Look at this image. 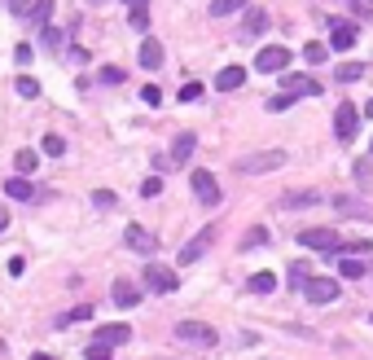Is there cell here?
Instances as JSON below:
<instances>
[{
	"label": "cell",
	"instance_id": "obj_1",
	"mask_svg": "<svg viewBox=\"0 0 373 360\" xmlns=\"http://www.w3.org/2000/svg\"><path fill=\"white\" fill-rule=\"evenodd\" d=\"M281 167H286V149H259V154L237 159L242 176H264V171H281Z\"/></svg>",
	"mask_w": 373,
	"mask_h": 360
},
{
	"label": "cell",
	"instance_id": "obj_2",
	"mask_svg": "<svg viewBox=\"0 0 373 360\" xmlns=\"http://www.w3.org/2000/svg\"><path fill=\"white\" fill-rule=\"evenodd\" d=\"M176 339H180V343H198V347H215L220 334H215L211 325H202V321H180V325H176Z\"/></svg>",
	"mask_w": 373,
	"mask_h": 360
},
{
	"label": "cell",
	"instance_id": "obj_3",
	"mask_svg": "<svg viewBox=\"0 0 373 360\" xmlns=\"http://www.w3.org/2000/svg\"><path fill=\"white\" fill-rule=\"evenodd\" d=\"M286 66H290V48L286 44H268V48L255 53V70H264V75H277Z\"/></svg>",
	"mask_w": 373,
	"mask_h": 360
},
{
	"label": "cell",
	"instance_id": "obj_4",
	"mask_svg": "<svg viewBox=\"0 0 373 360\" xmlns=\"http://www.w3.org/2000/svg\"><path fill=\"white\" fill-rule=\"evenodd\" d=\"M281 97H320V80L312 75H281Z\"/></svg>",
	"mask_w": 373,
	"mask_h": 360
},
{
	"label": "cell",
	"instance_id": "obj_5",
	"mask_svg": "<svg viewBox=\"0 0 373 360\" xmlns=\"http://www.w3.org/2000/svg\"><path fill=\"white\" fill-rule=\"evenodd\" d=\"M356 127H360V110L352 106V101H342V106L334 110V137H338V141H352Z\"/></svg>",
	"mask_w": 373,
	"mask_h": 360
},
{
	"label": "cell",
	"instance_id": "obj_6",
	"mask_svg": "<svg viewBox=\"0 0 373 360\" xmlns=\"http://www.w3.org/2000/svg\"><path fill=\"white\" fill-rule=\"evenodd\" d=\"M123 343H132V325H123V321H110V325H102L97 329V339H92V347H123Z\"/></svg>",
	"mask_w": 373,
	"mask_h": 360
},
{
	"label": "cell",
	"instance_id": "obj_7",
	"mask_svg": "<svg viewBox=\"0 0 373 360\" xmlns=\"http://www.w3.org/2000/svg\"><path fill=\"white\" fill-rule=\"evenodd\" d=\"M298 242H303L308 250H342V242H338L334 228H303V233H298Z\"/></svg>",
	"mask_w": 373,
	"mask_h": 360
},
{
	"label": "cell",
	"instance_id": "obj_8",
	"mask_svg": "<svg viewBox=\"0 0 373 360\" xmlns=\"http://www.w3.org/2000/svg\"><path fill=\"white\" fill-rule=\"evenodd\" d=\"M176 268H167V264H149L145 268V286L149 290H158V295H167V290H176Z\"/></svg>",
	"mask_w": 373,
	"mask_h": 360
},
{
	"label": "cell",
	"instance_id": "obj_9",
	"mask_svg": "<svg viewBox=\"0 0 373 360\" xmlns=\"http://www.w3.org/2000/svg\"><path fill=\"white\" fill-rule=\"evenodd\" d=\"M303 295H308V303H334L338 299V281L334 277H312L303 286Z\"/></svg>",
	"mask_w": 373,
	"mask_h": 360
},
{
	"label": "cell",
	"instance_id": "obj_10",
	"mask_svg": "<svg viewBox=\"0 0 373 360\" xmlns=\"http://www.w3.org/2000/svg\"><path fill=\"white\" fill-rule=\"evenodd\" d=\"M193 198L202 202V207H215L220 202V185H215L211 171H193Z\"/></svg>",
	"mask_w": 373,
	"mask_h": 360
},
{
	"label": "cell",
	"instance_id": "obj_11",
	"mask_svg": "<svg viewBox=\"0 0 373 360\" xmlns=\"http://www.w3.org/2000/svg\"><path fill=\"white\" fill-rule=\"evenodd\" d=\"M277 207H286V211L320 207V189H290V194H281V202H277Z\"/></svg>",
	"mask_w": 373,
	"mask_h": 360
},
{
	"label": "cell",
	"instance_id": "obj_12",
	"mask_svg": "<svg viewBox=\"0 0 373 360\" xmlns=\"http://www.w3.org/2000/svg\"><path fill=\"white\" fill-rule=\"evenodd\" d=\"M330 31H334L330 36V48H338V53H347V48L356 44V36H360L356 22H330Z\"/></svg>",
	"mask_w": 373,
	"mask_h": 360
},
{
	"label": "cell",
	"instance_id": "obj_13",
	"mask_svg": "<svg viewBox=\"0 0 373 360\" xmlns=\"http://www.w3.org/2000/svg\"><path fill=\"white\" fill-rule=\"evenodd\" d=\"M110 295H114V303H119V307H136V303H141V290L132 286L128 277H119L114 286H110Z\"/></svg>",
	"mask_w": 373,
	"mask_h": 360
},
{
	"label": "cell",
	"instance_id": "obj_14",
	"mask_svg": "<svg viewBox=\"0 0 373 360\" xmlns=\"http://www.w3.org/2000/svg\"><path fill=\"white\" fill-rule=\"evenodd\" d=\"M141 66H145V70H158V66H163V44H158L154 36L141 40Z\"/></svg>",
	"mask_w": 373,
	"mask_h": 360
},
{
	"label": "cell",
	"instance_id": "obj_15",
	"mask_svg": "<svg viewBox=\"0 0 373 360\" xmlns=\"http://www.w3.org/2000/svg\"><path fill=\"white\" fill-rule=\"evenodd\" d=\"M246 84V66H224L220 75H215V88L220 92H233V88H242Z\"/></svg>",
	"mask_w": 373,
	"mask_h": 360
},
{
	"label": "cell",
	"instance_id": "obj_16",
	"mask_svg": "<svg viewBox=\"0 0 373 360\" xmlns=\"http://www.w3.org/2000/svg\"><path fill=\"white\" fill-rule=\"evenodd\" d=\"M211 242H215V233H211V228H202V233H198V238H193V242L180 250V264H193V260H202V250H207Z\"/></svg>",
	"mask_w": 373,
	"mask_h": 360
},
{
	"label": "cell",
	"instance_id": "obj_17",
	"mask_svg": "<svg viewBox=\"0 0 373 360\" xmlns=\"http://www.w3.org/2000/svg\"><path fill=\"white\" fill-rule=\"evenodd\" d=\"M193 149H198V137L193 132H180L176 141H171V163H189Z\"/></svg>",
	"mask_w": 373,
	"mask_h": 360
},
{
	"label": "cell",
	"instance_id": "obj_18",
	"mask_svg": "<svg viewBox=\"0 0 373 360\" xmlns=\"http://www.w3.org/2000/svg\"><path fill=\"white\" fill-rule=\"evenodd\" d=\"M264 31H268V14H264V9H246V18H242V36L255 40V36H264Z\"/></svg>",
	"mask_w": 373,
	"mask_h": 360
},
{
	"label": "cell",
	"instance_id": "obj_19",
	"mask_svg": "<svg viewBox=\"0 0 373 360\" xmlns=\"http://www.w3.org/2000/svg\"><path fill=\"white\" fill-rule=\"evenodd\" d=\"M5 194H9L13 202H36V185H31V180H22V176L5 180Z\"/></svg>",
	"mask_w": 373,
	"mask_h": 360
},
{
	"label": "cell",
	"instance_id": "obj_20",
	"mask_svg": "<svg viewBox=\"0 0 373 360\" xmlns=\"http://www.w3.org/2000/svg\"><path fill=\"white\" fill-rule=\"evenodd\" d=\"M123 238H128V246H132V250H141V255L154 250V238H149L141 224H128V233H123Z\"/></svg>",
	"mask_w": 373,
	"mask_h": 360
},
{
	"label": "cell",
	"instance_id": "obj_21",
	"mask_svg": "<svg viewBox=\"0 0 373 360\" xmlns=\"http://www.w3.org/2000/svg\"><path fill=\"white\" fill-rule=\"evenodd\" d=\"M251 0H211V18H229V14H246Z\"/></svg>",
	"mask_w": 373,
	"mask_h": 360
},
{
	"label": "cell",
	"instance_id": "obj_22",
	"mask_svg": "<svg viewBox=\"0 0 373 360\" xmlns=\"http://www.w3.org/2000/svg\"><path fill=\"white\" fill-rule=\"evenodd\" d=\"M255 295H272L277 290V272H251V281H246Z\"/></svg>",
	"mask_w": 373,
	"mask_h": 360
},
{
	"label": "cell",
	"instance_id": "obj_23",
	"mask_svg": "<svg viewBox=\"0 0 373 360\" xmlns=\"http://www.w3.org/2000/svg\"><path fill=\"white\" fill-rule=\"evenodd\" d=\"M13 167L22 171V180H27V176H31V171L40 167V154H36V149H18V159H13Z\"/></svg>",
	"mask_w": 373,
	"mask_h": 360
},
{
	"label": "cell",
	"instance_id": "obj_24",
	"mask_svg": "<svg viewBox=\"0 0 373 360\" xmlns=\"http://www.w3.org/2000/svg\"><path fill=\"white\" fill-rule=\"evenodd\" d=\"M40 149L48 154V159H62V154H66V137H58V132H48V137L40 141Z\"/></svg>",
	"mask_w": 373,
	"mask_h": 360
},
{
	"label": "cell",
	"instance_id": "obj_25",
	"mask_svg": "<svg viewBox=\"0 0 373 360\" xmlns=\"http://www.w3.org/2000/svg\"><path fill=\"white\" fill-rule=\"evenodd\" d=\"M48 18H53V0H36V14H31V22L40 31H48Z\"/></svg>",
	"mask_w": 373,
	"mask_h": 360
},
{
	"label": "cell",
	"instance_id": "obj_26",
	"mask_svg": "<svg viewBox=\"0 0 373 360\" xmlns=\"http://www.w3.org/2000/svg\"><path fill=\"white\" fill-rule=\"evenodd\" d=\"M259 246H268V228L264 224H255L251 233H246V242H242V250H259Z\"/></svg>",
	"mask_w": 373,
	"mask_h": 360
},
{
	"label": "cell",
	"instance_id": "obj_27",
	"mask_svg": "<svg viewBox=\"0 0 373 360\" xmlns=\"http://www.w3.org/2000/svg\"><path fill=\"white\" fill-rule=\"evenodd\" d=\"M303 58H308L312 66H320V62H325V58H330V44H320V40H312V44L303 48Z\"/></svg>",
	"mask_w": 373,
	"mask_h": 360
},
{
	"label": "cell",
	"instance_id": "obj_28",
	"mask_svg": "<svg viewBox=\"0 0 373 360\" xmlns=\"http://www.w3.org/2000/svg\"><path fill=\"white\" fill-rule=\"evenodd\" d=\"M334 75H338V80H342V84H356V80H360V75H364V66H360V62H347V66H338Z\"/></svg>",
	"mask_w": 373,
	"mask_h": 360
},
{
	"label": "cell",
	"instance_id": "obj_29",
	"mask_svg": "<svg viewBox=\"0 0 373 360\" xmlns=\"http://www.w3.org/2000/svg\"><path fill=\"white\" fill-rule=\"evenodd\" d=\"M128 18H132V31H145L149 27V5H132Z\"/></svg>",
	"mask_w": 373,
	"mask_h": 360
},
{
	"label": "cell",
	"instance_id": "obj_30",
	"mask_svg": "<svg viewBox=\"0 0 373 360\" xmlns=\"http://www.w3.org/2000/svg\"><path fill=\"white\" fill-rule=\"evenodd\" d=\"M13 88H18V97H40V84L31 80V75H22V80H18Z\"/></svg>",
	"mask_w": 373,
	"mask_h": 360
},
{
	"label": "cell",
	"instance_id": "obj_31",
	"mask_svg": "<svg viewBox=\"0 0 373 360\" xmlns=\"http://www.w3.org/2000/svg\"><path fill=\"white\" fill-rule=\"evenodd\" d=\"M338 272L356 281V277H364V264H360V260H352V255H347V260H342V268H338Z\"/></svg>",
	"mask_w": 373,
	"mask_h": 360
},
{
	"label": "cell",
	"instance_id": "obj_32",
	"mask_svg": "<svg viewBox=\"0 0 373 360\" xmlns=\"http://www.w3.org/2000/svg\"><path fill=\"white\" fill-rule=\"evenodd\" d=\"M88 317H92V307H88V303H80V307H75V312H66L58 325H70V321H88Z\"/></svg>",
	"mask_w": 373,
	"mask_h": 360
},
{
	"label": "cell",
	"instance_id": "obj_33",
	"mask_svg": "<svg viewBox=\"0 0 373 360\" xmlns=\"http://www.w3.org/2000/svg\"><path fill=\"white\" fill-rule=\"evenodd\" d=\"M9 9H13L18 18H31V14H36V0H9Z\"/></svg>",
	"mask_w": 373,
	"mask_h": 360
},
{
	"label": "cell",
	"instance_id": "obj_34",
	"mask_svg": "<svg viewBox=\"0 0 373 360\" xmlns=\"http://www.w3.org/2000/svg\"><path fill=\"white\" fill-rule=\"evenodd\" d=\"M141 101H145V106H163V92H158L154 84H145V88H141Z\"/></svg>",
	"mask_w": 373,
	"mask_h": 360
},
{
	"label": "cell",
	"instance_id": "obj_35",
	"mask_svg": "<svg viewBox=\"0 0 373 360\" xmlns=\"http://www.w3.org/2000/svg\"><path fill=\"white\" fill-rule=\"evenodd\" d=\"M308 281H312V272H308L303 264H294V268H290V286H308Z\"/></svg>",
	"mask_w": 373,
	"mask_h": 360
},
{
	"label": "cell",
	"instance_id": "obj_36",
	"mask_svg": "<svg viewBox=\"0 0 373 360\" xmlns=\"http://www.w3.org/2000/svg\"><path fill=\"white\" fill-rule=\"evenodd\" d=\"M92 202H97V207H102V211H110V207H114L119 198H114L110 189H97V194H92Z\"/></svg>",
	"mask_w": 373,
	"mask_h": 360
},
{
	"label": "cell",
	"instance_id": "obj_37",
	"mask_svg": "<svg viewBox=\"0 0 373 360\" xmlns=\"http://www.w3.org/2000/svg\"><path fill=\"white\" fill-rule=\"evenodd\" d=\"M290 106H294V101L281 97V92H277V97H268V110H272V115H281V110H290Z\"/></svg>",
	"mask_w": 373,
	"mask_h": 360
},
{
	"label": "cell",
	"instance_id": "obj_38",
	"mask_svg": "<svg viewBox=\"0 0 373 360\" xmlns=\"http://www.w3.org/2000/svg\"><path fill=\"white\" fill-rule=\"evenodd\" d=\"M141 194H145V198H158V194H163V180H158V176H149L145 185H141Z\"/></svg>",
	"mask_w": 373,
	"mask_h": 360
},
{
	"label": "cell",
	"instance_id": "obj_39",
	"mask_svg": "<svg viewBox=\"0 0 373 360\" xmlns=\"http://www.w3.org/2000/svg\"><path fill=\"white\" fill-rule=\"evenodd\" d=\"M102 80H106V84H123V70H119V66H102Z\"/></svg>",
	"mask_w": 373,
	"mask_h": 360
},
{
	"label": "cell",
	"instance_id": "obj_40",
	"mask_svg": "<svg viewBox=\"0 0 373 360\" xmlns=\"http://www.w3.org/2000/svg\"><path fill=\"white\" fill-rule=\"evenodd\" d=\"M198 97H202V84H185L180 88V101H198Z\"/></svg>",
	"mask_w": 373,
	"mask_h": 360
},
{
	"label": "cell",
	"instance_id": "obj_41",
	"mask_svg": "<svg viewBox=\"0 0 373 360\" xmlns=\"http://www.w3.org/2000/svg\"><path fill=\"white\" fill-rule=\"evenodd\" d=\"M369 171H373L369 159H360V163H356V180H360V185H369Z\"/></svg>",
	"mask_w": 373,
	"mask_h": 360
},
{
	"label": "cell",
	"instance_id": "obj_42",
	"mask_svg": "<svg viewBox=\"0 0 373 360\" xmlns=\"http://www.w3.org/2000/svg\"><path fill=\"white\" fill-rule=\"evenodd\" d=\"M84 360H114V356H110L106 347H88V356H84Z\"/></svg>",
	"mask_w": 373,
	"mask_h": 360
},
{
	"label": "cell",
	"instance_id": "obj_43",
	"mask_svg": "<svg viewBox=\"0 0 373 360\" xmlns=\"http://www.w3.org/2000/svg\"><path fill=\"white\" fill-rule=\"evenodd\" d=\"M5 228H9V211H5V207H0V233H5Z\"/></svg>",
	"mask_w": 373,
	"mask_h": 360
},
{
	"label": "cell",
	"instance_id": "obj_44",
	"mask_svg": "<svg viewBox=\"0 0 373 360\" xmlns=\"http://www.w3.org/2000/svg\"><path fill=\"white\" fill-rule=\"evenodd\" d=\"M31 360H58V356H44V351H40V356H31Z\"/></svg>",
	"mask_w": 373,
	"mask_h": 360
},
{
	"label": "cell",
	"instance_id": "obj_45",
	"mask_svg": "<svg viewBox=\"0 0 373 360\" xmlns=\"http://www.w3.org/2000/svg\"><path fill=\"white\" fill-rule=\"evenodd\" d=\"M88 5H92V9H97V5H110V0H88Z\"/></svg>",
	"mask_w": 373,
	"mask_h": 360
},
{
	"label": "cell",
	"instance_id": "obj_46",
	"mask_svg": "<svg viewBox=\"0 0 373 360\" xmlns=\"http://www.w3.org/2000/svg\"><path fill=\"white\" fill-rule=\"evenodd\" d=\"M128 5H145V0H128Z\"/></svg>",
	"mask_w": 373,
	"mask_h": 360
},
{
	"label": "cell",
	"instance_id": "obj_47",
	"mask_svg": "<svg viewBox=\"0 0 373 360\" xmlns=\"http://www.w3.org/2000/svg\"><path fill=\"white\" fill-rule=\"evenodd\" d=\"M369 119H373V101H369Z\"/></svg>",
	"mask_w": 373,
	"mask_h": 360
},
{
	"label": "cell",
	"instance_id": "obj_48",
	"mask_svg": "<svg viewBox=\"0 0 373 360\" xmlns=\"http://www.w3.org/2000/svg\"><path fill=\"white\" fill-rule=\"evenodd\" d=\"M369 5H373V0H369Z\"/></svg>",
	"mask_w": 373,
	"mask_h": 360
},
{
	"label": "cell",
	"instance_id": "obj_49",
	"mask_svg": "<svg viewBox=\"0 0 373 360\" xmlns=\"http://www.w3.org/2000/svg\"><path fill=\"white\" fill-rule=\"evenodd\" d=\"M369 149H373V145H369Z\"/></svg>",
	"mask_w": 373,
	"mask_h": 360
}]
</instances>
